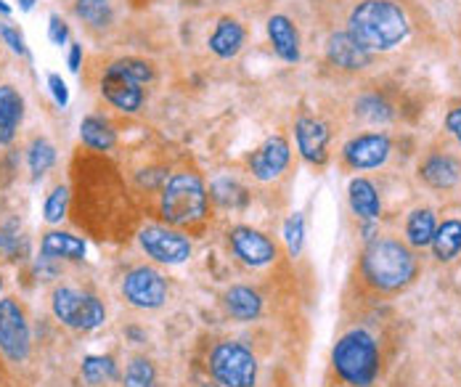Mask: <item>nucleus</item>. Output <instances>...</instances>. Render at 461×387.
I'll use <instances>...</instances> for the list:
<instances>
[{
	"instance_id": "36",
	"label": "nucleus",
	"mask_w": 461,
	"mask_h": 387,
	"mask_svg": "<svg viewBox=\"0 0 461 387\" xmlns=\"http://www.w3.org/2000/svg\"><path fill=\"white\" fill-rule=\"evenodd\" d=\"M48 38L53 46H64L69 40V27L59 14H50V19H48Z\"/></svg>"
},
{
	"instance_id": "3",
	"label": "nucleus",
	"mask_w": 461,
	"mask_h": 387,
	"mask_svg": "<svg viewBox=\"0 0 461 387\" xmlns=\"http://www.w3.org/2000/svg\"><path fill=\"white\" fill-rule=\"evenodd\" d=\"M334 369L342 382L353 387H369L379 374V347L376 339L364 329H353L334 345Z\"/></svg>"
},
{
	"instance_id": "13",
	"label": "nucleus",
	"mask_w": 461,
	"mask_h": 387,
	"mask_svg": "<svg viewBox=\"0 0 461 387\" xmlns=\"http://www.w3.org/2000/svg\"><path fill=\"white\" fill-rule=\"evenodd\" d=\"M326 56L334 67L356 72L371 64V50L364 49L350 32H334L326 43Z\"/></svg>"
},
{
	"instance_id": "20",
	"label": "nucleus",
	"mask_w": 461,
	"mask_h": 387,
	"mask_svg": "<svg viewBox=\"0 0 461 387\" xmlns=\"http://www.w3.org/2000/svg\"><path fill=\"white\" fill-rule=\"evenodd\" d=\"M348 196H350V207L353 212L361 218V220H376L379 212H382V202H379V194L374 189V184L366 181V178H356L350 181V189H348Z\"/></svg>"
},
{
	"instance_id": "8",
	"label": "nucleus",
	"mask_w": 461,
	"mask_h": 387,
	"mask_svg": "<svg viewBox=\"0 0 461 387\" xmlns=\"http://www.w3.org/2000/svg\"><path fill=\"white\" fill-rule=\"evenodd\" d=\"M122 294L131 305L143 308V310H154V308L165 305V300H167V282L154 268L139 266L131 274H125Z\"/></svg>"
},
{
	"instance_id": "15",
	"label": "nucleus",
	"mask_w": 461,
	"mask_h": 387,
	"mask_svg": "<svg viewBox=\"0 0 461 387\" xmlns=\"http://www.w3.org/2000/svg\"><path fill=\"white\" fill-rule=\"evenodd\" d=\"M326 146H329V128L321 120H313V117L297 120V148L308 162L323 165L326 162Z\"/></svg>"
},
{
	"instance_id": "16",
	"label": "nucleus",
	"mask_w": 461,
	"mask_h": 387,
	"mask_svg": "<svg viewBox=\"0 0 461 387\" xmlns=\"http://www.w3.org/2000/svg\"><path fill=\"white\" fill-rule=\"evenodd\" d=\"M24 117V98L16 88L0 86V144H11Z\"/></svg>"
},
{
	"instance_id": "19",
	"label": "nucleus",
	"mask_w": 461,
	"mask_h": 387,
	"mask_svg": "<svg viewBox=\"0 0 461 387\" xmlns=\"http://www.w3.org/2000/svg\"><path fill=\"white\" fill-rule=\"evenodd\" d=\"M41 255L46 260H83L86 242L72 234H64V231H50L41 242Z\"/></svg>"
},
{
	"instance_id": "42",
	"label": "nucleus",
	"mask_w": 461,
	"mask_h": 387,
	"mask_svg": "<svg viewBox=\"0 0 461 387\" xmlns=\"http://www.w3.org/2000/svg\"><path fill=\"white\" fill-rule=\"evenodd\" d=\"M128 335H131L133 339H143V335H140L139 329H128Z\"/></svg>"
},
{
	"instance_id": "28",
	"label": "nucleus",
	"mask_w": 461,
	"mask_h": 387,
	"mask_svg": "<svg viewBox=\"0 0 461 387\" xmlns=\"http://www.w3.org/2000/svg\"><path fill=\"white\" fill-rule=\"evenodd\" d=\"M75 14L91 27H106L112 22V3L109 0H77Z\"/></svg>"
},
{
	"instance_id": "35",
	"label": "nucleus",
	"mask_w": 461,
	"mask_h": 387,
	"mask_svg": "<svg viewBox=\"0 0 461 387\" xmlns=\"http://www.w3.org/2000/svg\"><path fill=\"white\" fill-rule=\"evenodd\" d=\"M0 38L5 40V46L14 50V53H19V56H30V50L24 46V38H22V32L16 30V27H11V24H0Z\"/></svg>"
},
{
	"instance_id": "22",
	"label": "nucleus",
	"mask_w": 461,
	"mask_h": 387,
	"mask_svg": "<svg viewBox=\"0 0 461 387\" xmlns=\"http://www.w3.org/2000/svg\"><path fill=\"white\" fill-rule=\"evenodd\" d=\"M223 302H226V310L236 321H252L263 310L260 294L255 290H249V287H230L226 292V297H223Z\"/></svg>"
},
{
	"instance_id": "17",
	"label": "nucleus",
	"mask_w": 461,
	"mask_h": 387,
	"mask_svg": "<svg viewBox=\"0 0 461 387\" xmlns=\"http://www.w3.org/2000/svg\"><path fill=\"white\" fill-rule=\"evenodd\" d=\"M268 38L274 43L276 53L284 61H297L300 58V35H297V27L292 24L289 16H271L268 19Z\"/></svg>"
},
{
	"instance_id": "26",
	"label": "nucleus",
	"mask_w": 461,
	"mask_h": 387,
	"mask_svg": "<svg viewBox=\"0 0 461 387\" xmlns=\"http://www.w3.org/2000/svg\"><path fill=\"white\" fill-rule=\"evenodd\" d=\"M117 377V366L109 356H88L83 361V380L88 385H101Z\"/></svg>"
},
{
	"instance_id": "4",
	"label": "nucleus",
	"mask_w": 461,
	"mask_h": 387,
	"mask_svg": "<svg viewBox=\"0 0 461 387\" xmlns=\"http://www.w3.org/2000/svg\"><path fill=\"white\" fill-rule=\"evenodd\" d=\"M162 218L170 226H191L199 223L207 212V192L199 176L178 173L162 189Z\"/></svg>"
},
{
	"instance_id": "18",
	"label": "nucleus",
	"mask_w": 461,
	"mask_h": 387,
	"mask_svg": "<svg viewBox=\"0 0 461 387\" xmlns=\"http://www.w3.org/2000/svg\"><path fill=\"white\" fill-rule=\"evenodd\" d=\"M419 173H421L424 184H429L432 189H451V186L459 184L461 167L454 157H448V154H435V157H429V159L421 165Z\"/></svg>"
},
{
	"instance_id": "32",
	"label": "nucleus",
	"mask_w": 461,
	"mask_h": 387,
	"mask_svg": "<svg viewBox=\"0 0 461 387\" xmlns=\"http://www.w3.org/2000/svg\"><path fill=\"white\" fill-rule=\"evenodd\" d=\"M67 204H69V192L64 186H56L53 192L48 194L46 207H43V215H46L48 223H59L67 215Z\"/></svg>"
},
{
	"instance_id": "1",
	"label": "nucleus",
	"mask_w": 461,
	"mask_h": 387,
	"mask_svg": "<svg viewBox=\"0 0 461 387\" xmlns=\"http://www.w3.org/2000/svg\"><path fill=\"white\" fill-rule=\"evenodd\" d=\"M348 32L371 53L390 50L406 40L409 19L403 8L393 0H361L350 11Z\"/></svg>"
},
{
	"instance_id": "29",
	"label": "nucleus",
	"mask_w": 461,
	"mask_h": 387,
	"mask_svg": "<svg viewBox=\"0 0 461 387\" xmlns=\"http://www.w3.org/2000/svg\"><path fill=\"white\" fill-rule=\"evenodd\" d=\"M154 380L157 372L146 358H133L125 369V387H154Z\"/></svg>"
},
{
	"instance_id": "41",
	"label": "nucleus",
	"mask_w": 461,
	"mask_h": 387,
	"mask_svg": "<svg viewBox=\"0 0 461 387\" xmlns=\"http://www.w3.org/2000/svg\"><path fill=\"white\" fill-rule=\"evenodd\" d=\"M0 14H5V16H8V14H11V5H5V3H3V0H0Z\"/></svg>"
},
{
	"instance_id": "30",
	"label": "nucleus",
	"mask_w": 461,
	"mask_h": 387,
	"mask_svg": "<svg viewBox=\"0 0 461 387\" xmlns=\"http://www.w3.org/2000/svg\"><path fill=\"white\" fill-rule=\"evenodd\" d=\"M284 242L292 257H297L303 252V244H305V218L300 212L289 215V220L284 223Z\"/></svg>"
},
{
	"instance_id": "37",
	"label": "nucleus",
	"mask_w": 461,
	"mask_h": 387,
	"mask_svg": "<svg viewBox=\"0 0 461 387\" xmlns=\"http://www.w3.org/2000/svg\"><path fill=\"white\" fill-rule=\"evenodd\" d=\"M48 88H50V94H53V98H56V104H59V106H67V104H69L67 83H64L59 75H48Z\"/></svg>"
},
{
	"instance_id": "14",
	"label": "nucleus",
	"mask_w": 461,
	"mask_h": 387,
	"mask_svg": "<svg viewBox=\"0 0 461 387\" xmlns=\"http://www.w3.org/2000/svg\"><path fill=\"white\" fill-rule=\"evenodd\" d=\"M286 162H289V144L281 136L268 139L266 144L249 157V167H252L255 178H260V181H274V178H278L284 173Z\"/></svg>"
},
{
	"instance_id": "11",
	"label": "nucleus",
	"mask_w": 461,
	"mask_h": 387,
	"mask_svg": "<svg viewBox=\"0 0 461 387\" xmlns=\"http://www.w3.org/2000/svg\"><path fill=\"white\" fill-rule=\"evenodd\" d=\"M230 247L236 252V257L252 268H260V266H268L274 257H276V244L271 242L268 237H263L260 231L255 229H247V226H239L230 231Z\"/></svg>"
},
{
	"instance_id": "44",
	"label": "nucleus",
	"mask_w": 461,
	"mask_h": 387,
	"mask_svg": "<svg viewBox=\"0 0 461 387\" xmlns=\"http://www.w3.org/2000/svg\"><path fill=\"white\" fill-rule=\"evenodd\" d=\"M0 287H3V279H0Z\"/></svg>"
},
{
	"instance_id": "25",
	"label": "nucleus",
	"mask_w": 461,
	"mask_h": 387,
	"mask_svg": "<svg viewBox=\"0 0 461 387\" xmlns=\"http://www.w3.org/2000/svg\"><path fill=\"white\" fill-rule=\"evenodd\" d=\"M435 229H438V220H435V212L432 210H414L409 215V223H406V237L411 247H427L435 237Z\"/></svg>"
},
{
	"instance_id": "9",
	"label": "nucleus",
	"mask_w": 461,
	"mask_h": 387,
	"mask_svg": "<svg viewBox=\"0 0 461 387\" xmlns=\"http://www.w3.org/2000/svg\"><path fill=\"white\" fill-rule=\"evenodd\" d=\"M140 247L149 257H154L157 263H167V266H181L191 257V242L188 237L165 229V226H149L143 229L139 237Z\"/></svg>"
},
{
	"instance_id": "43",
	"label": "nucleus",
	"mask_w": 461,
	"mask_h": 387,
	"mask_svg": "<svg viewBox=\"0 0 461 387\" xmlns=\"http://www.w3.org/2000/svg\"><path fill=\"white\" fill-rule=\"evenodd\" d=\"M202 387H223V385H221V382H204Z\"/></svg>"
},
{
	"instance_id": "34",
	"label": "nucleus",
	"mask_w": 461,
	"mask_h": 387,
	"mask_svg": "<svg viewBox=\"0 0 461 387\" xmlns=\"http://www.w3.org/2000/svg\"><path fill=\"white\" fill-rule=\"evenodd\" d=\"M358 112L366 117V120H387L390 117V112H387V104L384 101H379L376 96H369V98H364L361 104H358Z\"/></svg>"
},
{
	"instance_id": "12",
	"label": "nucleus",
	"mask_w": 461,
	"mask_h": 387,
	"mask_svg": "<svg viewBox=\"0 0 461 387\" xmlns=\"http://www.w3.org/2000/svg\"><path fill=\"white\" fill-rule=\"evenodd\" d=\"M345 162L356 170H371L384 165L390 157V139L384 133H366L345 146Z\"/></svg>"
},
{
	"instance_id": "5",
	"label": "nucleus",
	"mask_w": 461,
	"mask_h": 387,
	"mask_svg": "<svg viewBox=\"0 0 461 387\" xmlns=\"http://www.w3.org/2000/svg\"><path fill=\"white\" fill-rule=\"evenodd\" d=\"M53 316L69 327V329H77V332H93L98 329L104 321H106V308L104 302L88 294V292L72 290V287H59L53 292Z\"/></svg>"
},
{
	"instance_id": "10",
	"label": "nucleus",
	"mask_w": 461,
	"mask_h": 387,
	"mask_svg": "<svg viewBox=\"0 0 461 387\" xmlns=\"http://www.w3.org/2000/svg\"><path fill=\"white\" fill-rule=\"evenodd\" d=\"M101 94H104V98L112 106H117L120 112H128V114L139 112L140 106H143V88H140V83H136L133 77H128L122 72H117L114 67H106L104 80H101Z\"/></svg>"
},
{
	"instance_id": "24",
	"label": "nucleus",
	"mask_w": 461,
	"mask_h": 387,
	"mask_svg": "<svg viewBox=\"0 0 461 387\" xmlns=\"http://www.w3.org/2000/svg\"><path fill=\"white\" fill-rule=\"evenodd\" d=\"M80 139H83V144L88 146V148H95V151H109L114 146V141H117L114 128L104 117H95V114L83 120Z\"/></svg>"
},
{
	"instance_id": "39",
	"label": "nucleus",
	"mask_w": 461,
	"mask_h": 387,
	"mask_svg": "<svg viewBox=\"0 0 461 387\" xmlns=\"http://www.w3.org/2000/svg\"><path fill=\"white\" fill-rule=\"evenodd\" d=\"M80 61H83V46L72 43V49H69V69L80 72Z\"/></svg>"
},
{
	"instance_id": "7",
	"label": "nucleus",
	"mask_w": 461,
	"mask_h": 387,
	"mask_svg": "<svg viewBox=\"0 0 461 387\" xmlns=\"http://www.w3.org/2000/svg\"><path fill=\"white\" fill-rule=\"evenodd\" d=\"M0 350L8 361L22 364L30 356V324L14 297L0 300Z\"/></svg>"
},
{
	"instance_id": "33",
	"label": "nucleus",
	"mask_w": 461,
	"mask_h": 387,
	"mask_svg": "<svg viewBox=\"0 0 461 387\" xmlns=\"http://www.w3.org/2000/svg\"><path fill=\"white\" fill-rule=\"evenodd\" d=\"M0 249H3L11 260H16V255L27 249L24 237L16 231V223H8V226L0 229Z\"/></svg>"
},
{
	"instance_id": "40",
	"label": "nucleus",
	"mask_w": 461,
	"mask_h": 387,
	"mask_svg": "<svg viewBox=\"0 0 461 387\" xmlns=\"http://www.w3.org/2000/svg\"><path fill=\"white\" fill-rule=\"evenodd\" d=\"M19 5H22V11H32L35 8V0H19Z\"/></svg>"
},
{
	"instance_id": "6",
	"label": "nucleus",
	"mask_w": 461,
	"mask_h": 387,
	"mask_svg": "<svg viewBox=\"0 0 461 387\" xmlns=\"http://www.w3.org/2000/svg\"><path fill=\"white\" fill-rule=\"evenodd\" d=\"M210 369L223 387H252L258 380V361L241 342H221L210 356Z\"/></svg>"
},
{
	"instance_id": "23",
	"label": "nucleus",
	"mask_w": 461,
	"mask_h": 387,
	"mask_svg": "<svg viewBox=\"0 0 461 387\" xmlns=\"http://www.w3.org/2000/svg\"><path fill=\"white\" fill-rule=\"evenodd\" d=\"M429 247H432V255L440 263L454 260L461 252V220H443L435 229V237H432Z\"/></svg>"
},
{
	"instance_id": "31",
	"label": "nucleus",
	"mask_w": 461,
	"mask_h": 387,
	"mask_svg": "<svg viewBox=\"0 0 461 387\" xmlns=\"http://www.w3.org/2000/svg\"><path fill=\"white\" fill-rule=\"evenodd\" d=\"M109 67H114L117 72H122V75L133 77V80L140 83V86H146V83L154 77L151 64H146V61H140V58H120V61H112Z\"/></svg>"
},
{
	"instance_id": "21",
	"label": "nucleus",
	"mask_w": 461,
	"mask_h": 387,
	"mask_svg": "<svg viewBox=\"0 0 461 387\" xmlns=\"http://www.w3.org/2000/svg\"><path fill=\"white\" fill-rule=\"evenodd\" d=\"M244 46V27L236 19H221L212 38H210V50L221 58L236 56Z\"/></svg>"
},
{
	"instance_id": "2",
	"label": "nucleus",
	"mask_w": 461,
	"mask_h": 387,
	"mask_svg": "<svg viewBox=\"0 0 461 387\" xmlns=\"http://www.w3.org/2000/svg\"><path fill=\"white\" fill-rule=\"evenodd\" d=\"M364 279L374 290L398 292L416 279V257L406 244L395 239H374L361 260Z\"/></svg>"
},
{
	"instance_id": "27",
	"label": "nucleus",
	"mask_w": 461,
	"mask_h": 387,
	"mask_svg": "<svg viewBox=\"0 0 461 387\" xmlns=\"http://www.w3.org/2000/svg\"><path fill=\"white\" fill-rule=\"evenodd\" d=\"M27 162H30V170H32V178H43L56 162V148L46 139H35L30 151H27Z\"/></svg>"
},
{
	"instance_id": "38",
	"label": "nucleus",
	"mask_w": 461,
	"mask_h": 387,
	"mask_svg": "<svg viewBox=\"0 0 461 387\" xmlns=\"http://www.w3.org/2000/svg\"><path fill=\"white\" fill-rule=\"evenodd\" d=\"M446 128L454 133V139L461 144V106H456V109H451V112H448V117H446Z\"/></svg>"
}]
</instances>
